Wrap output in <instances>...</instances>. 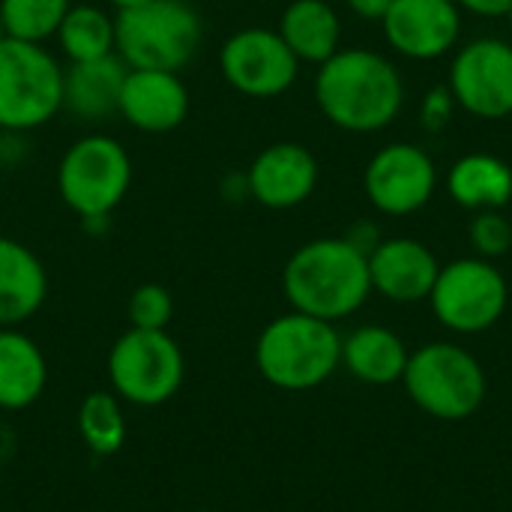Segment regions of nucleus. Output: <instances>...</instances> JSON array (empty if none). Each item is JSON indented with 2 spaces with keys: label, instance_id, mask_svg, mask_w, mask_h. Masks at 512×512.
<instances>
[{
  "label": "nucleus",
  "instance_id": "obj_1",
  "mask_svg": "<svg viewBox=\"0 0 512 512\" xmlns=\"http://www.w3.org/2000/svg\"><path fill=\"white\" fill-rule=\"evenodd\" d=\"M315 102L336 129L372 135L402 114L405 81L390 57L372 48H339L315 72Z\"/></svg>",
  "mask_w": 512,
  "mask_h": 512
},
{
  "label": "nucleus",
  "instance_id": "obj_2",
  "mask_svg": "<svg viewBox=\"0 0 512 512\" xmlns=\"http://www.w3.org/2000/svg\"><path fill=\"white\" fill-rule=\"evenodd\" d=\"M282 291L294 312L345 321L360 312L372 294L369 258L345 237H318L303 243L282 270Z\"/></svg>",
  "mask_w": 512,
  "mask_h": 512
},
{
  "label": "nucleus",
  "instance_id": "obj_3",
  "mask_svg": "<svg viewBox=\"0 0 512 512\" xmlns=\"http://www.w3.org/2000/svg\"><path fill=\"white\" fill-rule=\"evenodd\" d=\"M255 366L276 390H315L342 366V336L336 324L291 309L261 330L255 342Z\"/></svg>",
  "mask_w": 512,
  "mask_h": 512
},
{
  "label": "nucleus",
  "instance_id": "obj_4",
  "mask_svg": "<svg viewBox=\"0 0 512 512\" xmlns=\"http://www.w3.org/2000/svg\"><path fill=\"white\" fill-rule=\"evenodd\" d=\"M117 57L129 69L180 72L204 42V21L189 0H150L138 9L114 12Z\"/></svg>",
  "mask_w": 512,
  "mask_h": 512
},
{
  "label": "nucleus",
  "instance_id": "obj_5",
  "mask_svg": "<svg viewBox=\"0 0 512 512\" xmlns=\"http://www.w3.org/2000/svg\"><path fill=\"white\" fill-rule=\"evenodd\" d=\"M411 402L444 423H459L474 417L489 393L486 372L480 360L453 342H429L408 357L402 375Z\"/></svg>",
  "mask_w": 512,
  "mask_h": 512
},
{
  "label": "nucleus",
  "instance_id": "obj_6",
  "mask_svg": "<svg viewBox=\"0 0 512 512\" xmlns=\"http://www.w3.org/2000/svg\"><path fill=\"white\" fill-rule=\"evenodd\" d=\"M132 186L126 147L105 132H87L57 162V195L81 219H111Z\"/></svg>",
  "mask_w": 512,
  "mask_h": 512
},
{
  "label": "nucleus",
  "instance_id": "obj_7",
  "mask_svg": "<svg viewBox=\"0 0 512 512\" xmlns=\"http://www.w3.org/2000/svg\"><path fill=\"white\" fill-rule=\"evenodd\" d=\"M63 111V66L36 42H0V132H33Z\"/></svg>",
  "mask_w": 512,
  "mask_h": 512
},
{
  "label": "nucleus",
  "instance_id": "obj_8",
  "mask_svg": "<svg viewBox=\"0 0 512 512\" xmlns=\"http://www.w3.org/2000/svg\"><path fill=\"white\" fill-rule=\"evenodd\" d=\"M183 372V351L168 330L129 327L108 351L111 393L138 408H156L177 396Z\"/></svg>",
  "mask_w": 512,
  "mask_h": 512
},
{
  "label": "nucleus",
  "instance_id": "obj_9",
  "mask_svg": "<svg viewBox=\"0 0 512 512\" xmlns=\"http://www.w3.org/2000/svg\"><path fill=\"white\" fill-rule=\"evenodd\" d=\"M507 303L510 285L504 273L495 267V261H486L480 255L441 264V273L429 294V306L438 324L459 336L492 330L504 318Z\"/></svg>",
  "mask_w": 512,
  "mask_h": 512
},
{
  "label": "nucleus",
  "instance_id": "obj_10",
  "mask_svg": "<svg viewBox=\"0 0 512 512\" xmlns=\"http://www.w3.org/2000/svg\"><path fill=\"white\" fill-rule=\"evenodd\" d=\"M219 72L240 96L276 99L294 87L300 60L285 45L279 30L240 27L219 48Z\"/></svg>",
  "mask_w": 512,
  "mask_h": 512
},
{
  "label": "nucleus",
  "instance_id": "obj_11",
  "mask_svg": "<svg viewBox=\"0 0 512 512\" xmlns=\"http://www.w3.org/2000/svg\"><path fill=\"white\" fill-rule=\"evenodd\" d=\"M447 87L462 111L477 120L512 114V45L501 36L465 42L450 63Z\"/></svg>",
  "mask_w": 512,
  "mask_h": 512
},
{
  "label": "nucleus",
  "instance_id": "obj_12",
  "mask_svg": "<svg viewBox=\"0 0 512 512\" xmlns=\"http://www.w3.org/2000/svg\"><path fill=\"white\" fill-rule=\"evenodd\" d=\"M438 189V168L432 156L411 141H396L381 147L366 171L363 192L369 204L384 216L420 213Z\"/></svg>",
  "mask_w": 512,
  "mask_h": 512
},
{
  "label": "nucleus",
  "instance_id": "obj_13",
  "mask_svg": "<svg viewBox=\"0 0 512 512\" xmlns=\"http://www.w3.org/2000/svg\"><path fill=\"white\" fill-rule=\"evenodd\" d=\"M387 45L408 60H438L459 45L462 9L456 0H393L381 18Z\"/></svg>",
  "mask_w": 512,
  "mask_h": 512
},
{
  "label": "nucleus",
  "instance_id": "obj_14",
  "mask_svg": "<svg viewBox=\"0 0 512 512\" xmlns=\"http://www.w3.org/2000/svg\"><path fill=\"white\" fill-rule=\"evenodd\" d=\"M318 159L297 141H276L264 147L246 168L249 195L267 210H294L318 189Z\"/></svg>",
  "mask_w": 512,
  "mask_h": 512
},
{
  "label": "nucleus",
  "instance_id": "obj_15",
  "mask_svg": "<svg viewBox=\"0 0 512 512\" xmlns=\"http://www.w3.org/2000/svg\"><path fill=\"white\" fill-rule=\"evenodd\" d=\"M189 105L192 96L180 72L126 66L117 105V114L126 120V126L147 135H165L183 126V120L189 117Z\"/></svg>",
  "mask_w": 512,
  "mask_h": 512
},
{
  "label": "nucleus",
  "instance_id": "obj_16",
  "mask_svg": "<svg viewBox=\"0 0 512 512\" xmlns=\"http://www.w3.org/2000/svg\"><path fill=\"white\" fill-rule=\"evenodd\" d=\"M438 273H441V261L435 258V252L411 237L381 240L369 255L372 291L399 306L429 300Z\"/></svg>",
  "mask_w": 512,
  "mask_h": 512
},
{
  "label": "nucleus",
  "instance_id": "obj_17",
  "mask_svg": "<svg viewBox=\"0 0 512 512\" xmlns=\"http://www.w3.org/2000/svg\"><path fill=\"white\" fill-rule=\"evenodd\" d=\"M126 63L111 54L63 66V111L78 123H105L117 114Z\"/></svg>",
  "mask_w": 512,
  "mask_h": 512
},
{
  "label": "nucleus",
  "instance_id": "obj_18",
  "mask_svg": "<svg viewBox=\"0 0 512 512\" xmlns=\"http://www.w3.org/2000/svg\"><path fill=\"white\" fill-rule=\"evenodd\" d=\"M45 300V264L21 240L0 234V327H18L30 321Z\"/></svg>",
  "mask_w": 512,
  "mask_h": 512
},
{
  "label": "nucleus",
  "instance_id": "obj_19",
  "mask_svg": "<svg viewBox=\"0 0 512 512\" xmlns=\"http://www.w3.org/2000/svg\"><path fill=\"white\" fill-rule=\"evenodd\" d=\"M408 345L399 333L381 324H366L342 336V366L363 384L387 387L402 381L408 366Z\"/></svg>",
  "mask_w": 512,
  "mask_h": 512
},
{
  "label": "nucleus",
  "instance_id": "obj_20",
  "mask_svg": "<svg viewBox=\"0 0 512 512\" xmlns=\"http://www.w3.org/2000/svg\"><path fill=\"white\" fill-rule=\"evenodd\" d=\"M276 30L300 63L321 66L342 48V18L327 0H291Z\"/></svg>",
  "mask_w": 512,
  "mask_h": 512
},
{
  "label": "nucleus",
  "instance_id": "obj_21",
  "mask_svg": "<svg viewBox=\"0 0 512 512\" xmlns=\"http://www.w3.org/2000/svg\"><path fill=\"white\" fill-rule=\"evenodd\" d=\"M48 384V363L42 348L18 327H0V408H30Z\"/></svg>",
  "mask_w": 512,
  "mask_h": 512
},
{
  "label": "nucleus",
  "instance_id": "obj_22",
  "mask_svg": "<svg viewBox=\"0 0 512 512\" xmlns=\"http://www.w3.org/2000/svg\"><path fill=\"white\" fill-rule=\"evenodd\" d=\"M447 192L462 210L471 213L504 210L512 201L510 162L492 153H468L450 165Z\"/></svg>",
  "mask_w": 512,
  "mask_h": 512
},
{
  "label": "nucleus",
  "instance_id": "obj_23",
  "mask_svg": "<svg viewBox=\"0 0 512 512\" xmlns=\"http://www.w3.org/2000/svg\"><path fill=\"white\" fill-rule=\"evenodd\" d=\"M57 48L69 63L99 60L117 54V27L114 15L93 3H72L63 15L57 33Z\"/></svg>",
  "mask_w": 512,
  "mask_h": 512
},
{
  "label": "nucleus",
  "instance_id": "obj_24",
  "mask_svg": "<svg viewBox=\"0 0 512 512\" xmlns=\"http://www.w3.org/2000/svg\"><path fill=\"white\" fill-rule=\"evenodd\" d=\"M78 432L90 453L114 456L126 441V417L114 393H90L78 408Z\"/></svg>",
  "mask_w": 512,
  "mask_h": 512
},
{
  "label": "nucleus",
  "instance_id": "obj_25",
  "mask_svg": "<svg viewBox=\"0 0 512 512\" xmlns=\"http://www.w3.org/2000/svg\"><path fill=\"white\" fill-rule=\"evenodd\" d=\"M72 0H0V21L9 39L45 45L54 39Z\"/></svg>",
  "mask_w": 512,
  "mask_h": 512
},
{
  "label": "nucleus",
  "instance_id": "obj_26",
  "mask_svg": "<svg viewBox=\"0 0 512 512\" xmlns=\"http://www.w3.org/2000/svg\"><path fill=\"white\" fill-rule=\"evenodd\" d=\"M126 312H129V324L138 330H168V324L174 318V300H171L168 288L147 282L132 291Z\"/></svg>",
  "mask_w": 512,
  "mask_h": 512
},
{
  "label": "nucleus",
  "instance_id": "obj_27",
  "mask_svg": "<svg viewBox=\"0 0 512 512\" xmlns=\"http://www.w3.org/2000/svg\"><path fill=\"white\" fill-rule=\"evenodd\" d=\"M468 237L480 258L498 261L512 249V222L504 210H480L468 225Z\"/></svg>",
  "mask_w": 512,
  "mask_h": 512
},
{
  "label": "nucleus",
  "instance_id": "obj_28",
  "mask_svg": "<svg viewBox=\"0 0 512 512\" xmlns=\"http://www.w3.org/2000/svg\"><path fill=\"white\" fill-rule=\"evenodd\" d=\"M456 108H459V105H456V99H453V93H450L447 84L432 87V90L423 96V105H420L423 126H426L429 132H441V129L453 120Z\"/></svg>",
  "mask_w": 512,
  "mask_h": 512
},
{
  "label": "nucleus",
  "instance_id": "obj_29",
  "mask_svg": "<svg viewBox=\"0 0 512 512\" xmlns=\"http://www.w3.org/2000/svg\"><path fill=\"white\" fill-rule=\"evenodd\" d=\"M342 237H345L357 252H363L366 258H369V255L375 252V246L384 240V237H381V228H378L372 219H360V222L348 225V231H345Z\"/></svg>",
  "mask_w": 512,
  "mask_h": 512
},
{
  "label": "nucleus",
  "instance_id": "obj_30",
  "mask_svg": "<svg viewBox=\"0 0 512 512\" xmlns=\"http://www.w3.org/2000/svg\"><path fill=\"white\" fill-rule=\"evenodd\" d=\"M462 12L480 15V18H504L512 9V0H456Z\"/></svg>",
  "mask_w": 512,
  "mask_h": 512
},
{
  "label": "nucleus",
  "instance_id": "obj_31",
  "mask_svg": "<svg viewBox=\"0 0 512 512\" xmlns=\"http://www.w3.org/2000/svg\"><path fill=\"white\" fill-rule=\"evenodd\" d=\"M219 192H222V198H225V201H231V204L249 201L252 195H249V180H246V171H231L228 177H222V183H219Z\"/></svg>",
  "mask_w": 512,
  "mask_h": 512
},
{
  "label": "nucleus",
  "instance_id": "obj_32",
  "mask_svg": "<svg viewBox=\"0 0 512 512\" xmlns=\"http://www.w3.org/2000/svg\"><path fill=\"white\" fill-rule=\"evenodd\" d=\"M393 0H345V6L363 21H381Z\"/></svg>",
  "mask_w": 512,
  "mask_h": 512
},
{
  "label": "nucleus",
  "instance_id": "obj_33",
  "mask_svg": "<svg viewBox=\"0 0 512 512\" xmlns=\"http://www.w3.org/2000/svg\"><path fill=\"white\" fill-rule=\"evenodd\" d=\"M144 3H150V0H108V6H111L114 12H126V9H138V6H144Z\"/></svg>",
  "mask_w": 512,
  "mask_h": 512
},
{
  "label": "nucleus",
  "instance_id": "obj_34",
  "mask_svg": "<svg viewBox=\"0 0 512 512\" xmlns=\"http://www.w3.org/2000/svg\"><path fill=\"white\" fill-rule=\"evenodd\" d=\"M6 39V30H3V21H0V42Z\"/></svg>",
  "mask_w": 512,
  "mask_h": 512
},
{
  "label": "nucleus",
  "instance_id": "obj_35",
  "mask_svg": "<svg viewBox=\"0 0 512 512\" xmlns=\"http://www.w3.org/2000/svg\"><path fill=\"white\" fill-rule=\"evenodd\" d=\"M504 18H507V24H510V30H512V9L507 12V15H504Z\"/></svg>",
  "mask_w": 512,
  "mask_h": 512
},
{
  "label": "nucleus",
  "instance_id": "obj_36",
  "mask_svg": "<svg viewBox=\"0 0 512 512\" xmlns=\"http://www.w3.org/2000/svg\"><path fill=\"white\" fill-rule=\"evenodd\" d=\"M204 512H213V510H204Z\"/></svg>",
  "mask_w": 512,
  "mask_h": 512
}]
</instances>
